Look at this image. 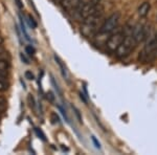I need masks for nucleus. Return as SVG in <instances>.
<instances>
[{"instance_id": "nucleus-17", "label": "nucleus", "mask_w": 157, "mask_h": 155, "mask_svg": "<svg viewBox=\"0 0 157 155\" xmlns=\"http://www.w3.org/2000/svg\"><path fill=\"white\" fill-rule=\"evenodd\" d=\"M4 52H6V49H4V47L2 46V44H0V56L4 55Z\"/></svg>"}, {"instance_id": "nucleus-5", "label": "nucleus", "mask_w": 157, "mask_h": 155, "mask_svg": "<svg viewBox=\"0 0 157 155\" xmlns=\"http://www.w3.org/2000/svg\"><path fill=\"white\" fill-rule=\"evenodd\" d=\"M124 38H125V34L121 30L118 32H113L112 34L109 36V38L106 41V47H107L108 52H115V50L117 49L118 46L121 45V43L123 42Z\"/></svg>"}, {"instance_id": "nucleus-2", "label": "nucleus", "mask_w": 157, "mask_h": 155, "mask_svg": "<svg viewBox=\"0 0 157 155\" xmlns=\"http://www.w3.org/2000/svg\"><path fill=\"white\" fill-rule=\"evenodd\" d=\"M157 55V33L151 39L146 43L144 49L141 50L139 55V60L143 62H148L154 59V57Z\"/></svg>"}, {"instance_id": "nucleus-4", "label": "nucleus", "mask_w": 157, "mask_h": 155, "mask_svg": "<svg viewBox=\"0 0 157 155\" xmlns=\"http://www.w3.org/2000/svg\"><path fill=\"white\" fill-rule=\"evenodd\" d=\"M136 44H137V43L135 42L132 35H130V36H125L123 42L121 43L118 48L115 50V56L117 58H120V59H124V58L128 57V56L133 52Z\"/></svg>"}, {"instance_id": "nucleus-14", "label": "nucleus", "mask_w": 157, "mask_h": 155, "mask_svg": "<svg viewBox=\"0 0 157 155\" xmlns=\"http://www.w3.org/2000/svg\"><path fill=\"white\" fill-rule=\"evenodd\" d=\"M20 58H21V60L23 61V62L25 63V64H29V59H27L26 57L23 55V54H20Z\"/></svg>"}, {"instance_id": "nucleus-19", "label": "nucleus", "mask_w": 157, "mask_h": 155, "mask_svg": "<svg viewBox=\"0 0 157 155\" xmlns=\"http://www.w3.org/2000/svg\"><path fill=\"white\" fill-rule=\"evenodd\" d=\"M3 108H4V105H0V111L3 110Z\"/></svg>"}, {"instance_id": "nucleus-20", "label": "nucleus", "mask_w": 157, "mask_h": 155, "mask_svg": "<svg viewBox=\"0 0 157 155\" xmlns=\"http://www.w3.org/2000/svg\"><path fill=\"white\" fill-rule=\"evenodd\" d=\"M2 43H3V39H2V38L0 37V44H2Z\"/></svg>"}, {"instance_id": "nucleus-9", "label": "nucleus", "mask_w": 157, "mask_h": 155, "mask_svg": "<svg viewBox=\"0 0 157 155\" xmlns=\"http://www.w3.org/2000/svg\"><path fill=\"white\" fill-rule=\"evenodd\" d=\"M55 60L57 61V63L59 64L60 66V68H61V72H62V75H63V77H64L66 80L69 82V76H68V72H67V69H66V67H65V65L62 63V61H61L59 58L57 57V56H55Z\"/></svg>"}, {"instance_id": "nucleus-7", "label": "nucleus", "mask_w": 157, "mask_h": 155, "mask_svg": "<svg viewBox=\"0 0 157 155\" xmlns=\"http://www.w3.org/2000/svg\"><path fill=\"white\" fill-rule=\"evenodd\" d=\"M80 3H81V0H63V1L60 2L61 6L65 11H77Z\"/></svg>"}, {"instance_id": "nucleus-13", "label": "nucleus", "mask_w": 157, "mask_h": 155, "mask_svg": "<svg viewBox=\"0 0 157 155\" xmlns=\"http://www.w3.org/2000/svg\"><path fill=\"white\" fill-rule=\"evenodd\" d=\"M25 78H26L27 80H34V75L30 72H25Z\"/></svg>"}, {"instance_id": "nucleus-11", "label": "nucleus", "mask_w": 157, "mask_h": 155, "mask_svg": "<svg viewBox=\"0 0 157 155\" xmlns=\"http://www.w3.org/2000/svg\"><path fill=\"white\" fill-rule=\"evenodd\" d=\"M29 25H30L32 27H34V29H36V27H37L36 21H35L34 18H33L32 16H29Z\"/></svg>"}, {"instance_id": "nucleus-16", "label": "nucleus", "mask_w": 157, "mask_h": 155, "mask_svg": "<svg viewBox=\"0 0 157 155\" xmlns=\"http://www.w3.org/2000/svg\"><path fill=\"white\" fill-rule=\"evenodd\" d=\"M47 95H48V96H47V99H49L52 102H54L55 96H54V95H52V92H48V93H47Z\"/></svg>"}, {"instance_id": "nucleus-15", "label": "nucleus", "mask_w": 157, "mask_h": 155, "mask_svg": "<svg viewBox=\"0 0 157 155\" xmlns=\"http://www.w3.org/2000/svg\"><path fill=\"white\" fill-rule=\"evenodd\" d=\"M92 141H93V144L95 145V147H97V148H101L100 143H98V141H97V138H95L94 136H92Z\"/></svg>"}, {"instance_id": "nucleus-12", "label": "nucleus", "mask_w": 157, "mask_h": 155, "mask_svg": "<svg viewBox=\"0 0 157 155\" xmlns=\"http://www.w3.org/2000/svg\"><path fill=\"white\" fill-rule=\"evenodd\" d=\"M35 131H36V133L38 134V136H40V138L43 139V141H46V138H45V135L42 133V131H41V130H39V129H38V128H36V129H35Z\"/></svg>"}, {"instance_id": "nucleus-18", "label": "nucleus", "mask_w": 157, "mask_h": 155, "mask_svg": "<svg viewBox=\"0 0 157 155\" xmlns=\"http://www.w3.org/2000/svg\"><path fill=\"white\" fill-rule=\"evenodd\" d=\"M4 103H6V101H4V99L2 98V96H0V105H4Z\"/></svg>"}, {"instance_id": "nucleus-1", "label": "nucleus", "mask_w": 157, "mask_h": 155, "mask_svg": "<svg viewBox=\"0 0 157 155\" xmlns=\"http://www.w3.org/2000/svg\"><path fill=\"white\" fill-rule=\"evenodd\" d=\"M104 20L105 19H104V12L102 9L83 20L81 32L86 37L95 36L98 33V30H100L101 26H102Z\"/></svg>"}, {"instance_id": "nucleus-10", "label": "nucleus", "mask_w": 157, "mask_h": 155, "mask_svg": "<svg viewBox=\"0 0 157 155\" xmlns=\"http://www.w3.org/2000/svg\"><path fill=\"white\" fill-rule=\"evenodd\" d=\"M25 52H26V54L29 56H33L35 54V48L32 46V45H27L26 47H25Z\"/></svg>"}, {"instance_id": "nucleus-6", "label": "nucleus", "mask_w": 157, "mask_h": 155, "mask_svg": "<svg viewBox=\"0 0 157 155\" xmlns=\"http://www.w3.org/2000/svg\"><path fill=\"white\" fill-rule=\"evenodd\" d=\"M132 37L134 38L135 42L138 43L144 41V40L147 38V35H148V29H147L146 25L143 24H137L135 27H134L133 32H132Z\"/></svg>"}, {"instance_id": "nucleus-3", "label": "nucleus", "mask_w": 157, "mask_h": 155, "mask_svg": "<svg viewBox=\"0 0 157 155\" xmlns=\"http://www.w3.org/2000/svg\"><path fill=\"white\" fill-rule=\"evenodd\" d=\"M121 20V14L117 12L111 14L108 18H106L104 20L102 26H101L98 33L104 35H107V36H110L113 32H115L116 27H117L118 23H120Z\"/></svg>"}, {"instance_id": "nucleus-8", "label": "nucleus", "mask_w": 157, "mask_h": 155, "mask_svg": "<svg viewBox=\"0 0 157 155\" xmlns=\"http://www.w3.org/2000/svg\"><path fill=\"white\" fill-rule=\"evenodd\" d=\"M151 10V4L149 2H144L139 6L137 13H138V16L141 17V18H145V17L148 16L149 12Z\"/></svg>"}]
</instances>
